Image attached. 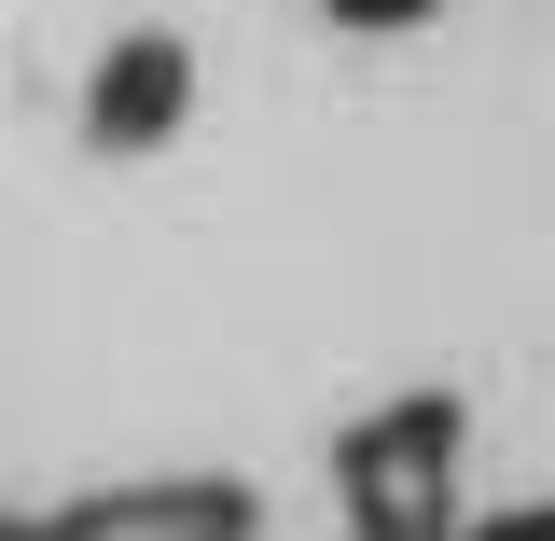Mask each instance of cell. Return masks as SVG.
<instances>
[{"label": "cell", "instance_id": "7a4b0ae2", "mask_svg": "<svg viewBox=\"0 0 555 541\" xmlns=\"http://www.w3.org/2000/svg\"><path fill=\"white\" fill-rule=\"evenodd\" d=\"M347 14H403V0H347Z\"/></svg>", "mask_w": 555, "mask_h": 541}, {"label": "cell", "instance_id": "6da1fadb", "mask_svg": "<svg viewBox=\"0 0 555 541\" xmlns=\"http://www.w3.org/2000/svg\"><path fill=\"white\" fill-rule=\"evenodd\" d=\"M167 98H181V56H167V42H139V56L98 83V126H167Z\"/></svg>", "mask_w": 555, "mask_h": 541}]
</instances>
